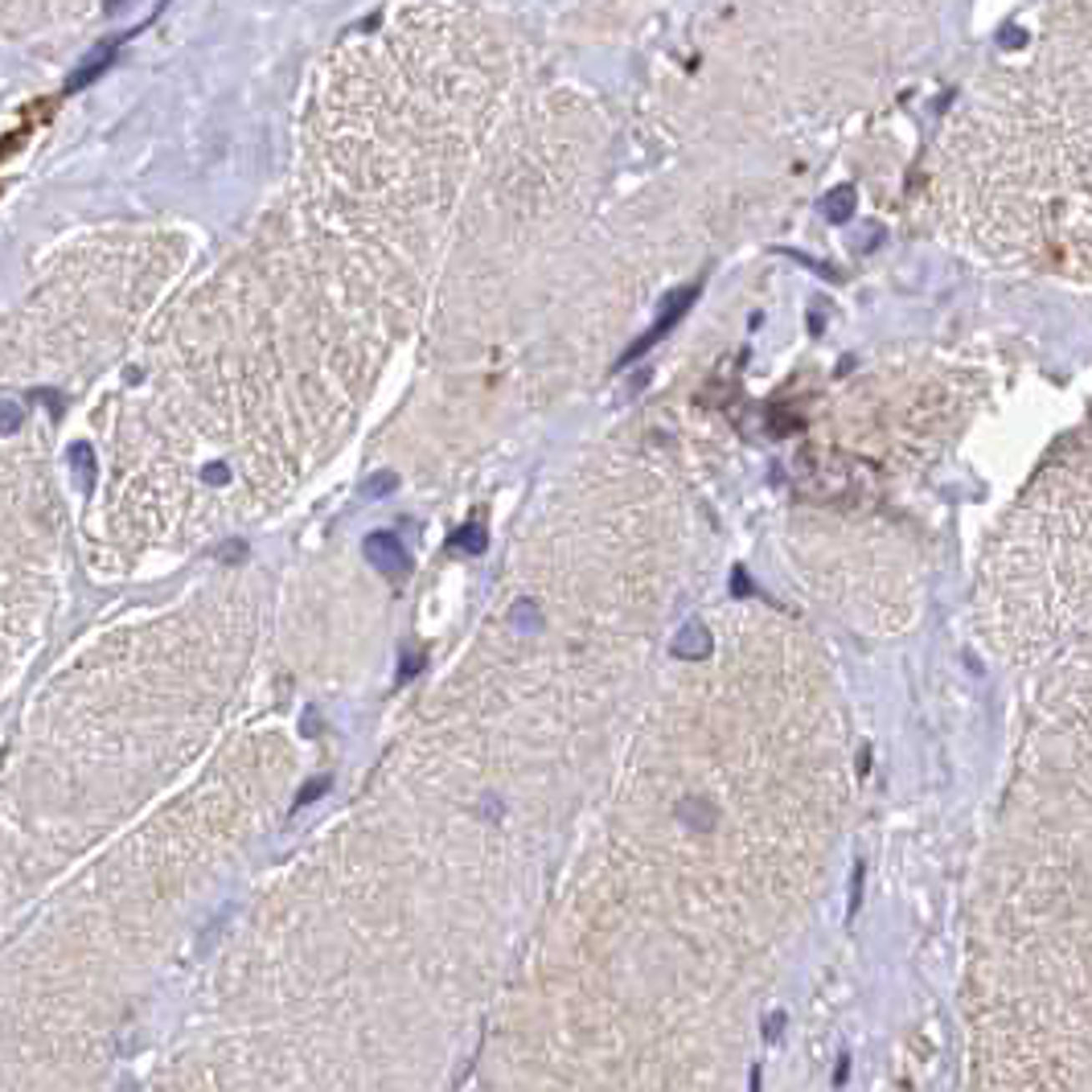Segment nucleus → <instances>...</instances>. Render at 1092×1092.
I'll use <instances>...</instances> for the list:
<instances>
[{
    "label": "nucleus",
    "instance_id": "nucleus-2",
    "mask_svg": "<svg viewBox=\"0 0 1092 1092\" xmlns=\"http://www.w3.org/2000/svg\"><path fill=\"white\" fill-rule=\"evenodd\" d=\"M366 550H370V563H374L378 571H387L391 579H398V575L407 571V554H402L395 534H370V538H366Z\"/></svg>",
    "mask_w": 1092,
    "mask_h": 1092
},
{
    "label": "nucleus",
    "instance_id": "nucleus-8",
    "mask_svg": "<svg viewBox=\"0 0 1092 1092\" xmlns=\"http://www.w3.org/2000/svg\"><path fill=\"white\" fill-rule=\"evenodd\" d=\"M781 1031H785V1014H772V1019L764 1023V1039L776 1043V1039H781Z\"/></svg>",
    "mask_w": 1092,
    "mask_h": 1092
},
{
    "label": "nucleus",
    "instance_id": "nucleus-1",
    "mask_svg": "<svg viewBox=\"0 0 1092 1092\" xmlns=\"http://www.w3.org/2000/svg\"><path fill=\"white\" fill-rule=\"evenodd\" d=\"M695 296H698V288H682V292H678V296H674V304H665V308H661V316H657V325H653V329H649L645 337H641V341H637V346H633V349H629V353H624V357H620V366H629V361H637V357H641V353H649V349L657 346V341H661V337H665V333H670V329H674V325H678V321H682V316H686V308H690V304H695Z\"/></svg>",
    "mask_w": 1092,
    "mask_h": 1092
},
{
    "label": "nucleus",
    "instance_id": "nucleus-7",
    "mask_svg": "<svg viewBox=\"0 0 1092 1092\" xmlns=\"http://www.w3.org/2000/svg\"><path fill=\"white\" fill-rule=\"evenodd\" d=\"M460 543H464V546H473V550H481V546H485V530H481V526H477V530L468 526V530H460V534L452 538V546H460Z\"/></svg>",
    "mask_w": 1092,
    "mask_h": 1092
},
{
    "label": "nucleus",
    "instance_id": "nucleus-3",
    "mask_svg": "<svg viewBox=\"0 0 1092 1092\" xmlns=\"http://www.w3.org/2000/svg\"><path fill=\"white\" fill-rule=\"evenodd\" d=\"M706 649H710V633H706L698 620L686 624V629L678 633V641H674V653H678V657H702Z\"/></svg>",
    "mask_w": 1092,
    "mask_h": 1092
},
{
    "label": "nucleus",
    "instance_id": "nucleus-5",
    "mask_svg": "<svg viewBox=\"0 0 1092 1092\" xmlns=\"http://www.w3.org/2000/svg\"><path fill=\"white\" fill-rule=\"evenodd\" d=\"M850 210H854V194H850V190H838L834 198L826 201V214H830L834 222H846V218H850Z\"/></svg>",
    "mask_w": 1092,
    "mask_h": 1092
},
{
    "label": "nucleus",
    "instance_id": "nucleus-6",
    "mask_svg": "<svg viewBox=\"0 0 1092 1092\" xmlns=\"http://www.w3.org/2000/svg\"><path fill=\"white\" fill-rule=\"evenodd\" d=\"M17 423H21V407L4 398V402H0V427H4V432H13Z\"/></svg>",
    "mask_w": 1092,
    "mask_h": 1092
},
{
    "label": "nucleus",
    "instance_id": "nucleus-4",
    "mask_svg": "<svg viewBox=\"0 0 1092 1092\" xmlns=\"http://www.w3.org/2000/svg\"><path fill=\"white\" fill-rule=\"evenodd\" d=\"M70 468H74V485H78V489H91V485H95V456H91L87 444L70 447Z\"/></svg>",
    "mask_w": 1092,
    "mask_h": 1092
}]
</instances>
